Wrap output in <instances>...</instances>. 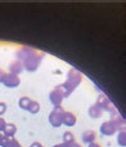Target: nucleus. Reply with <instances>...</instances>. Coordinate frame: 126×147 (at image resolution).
Segmentation results:
<instances>
[{
  "label": "nucleus",
  "instance_id": "nucleus-2",
  "mask_svg": "<svg viewBox=\"0 0 126 147\" xmlns=\"http://www.w3.org/2000/svg\"><path fill=\"white\" fill-rule=\"evenodd\" d=\"M40 61H41V56L36 54L35 52L30 49V52L23 59V66H25V69L27 71H35L39 67V65H40Z\"/></svg>",
  "mask_w": 126,
  "mask_h": 147
},
{
  "label": "nucleus",
  "instance_id": "nucleus-21",
  "mask_svg": "<svg viewBox=\"0 0 126 147\" xmlns=\"http://www.w3.org/2000/svg\"><path fill=\"white\" fill-rule=\"evenodd\" d=\"M30 147H43V145H41V143H39V142H34Z\"/></svg>",
  "mask_w": 126,
  "mask_h": 147
},
{
  "label": "nucleus",
  "instance_id": "nucleus-23",
  "mask_svg": "<svg viewBox=\"0 0 126 147\" xmlns=\"http://www.w3.org/2000/svg\"><path fill=\"white\" fill-rule=\"evenodd\" d=\"M54 147H66V143H59V145H56Z\"/></svg>",
  "mask_w": 126,
  "mask_h": 147
},
{
  "label": "nucleus",
  "instance_id": "nucleus-5",
  "mask_svg": "<svg viewBox=\"0 0 126 147\" xmlns=\"http://www.w3.org/2000/svg\"><path fill=\"white\" fill-rule=\"evenodd\" d=\"M63 98H64V96H63V92L62 89L59 88V86H57L54 90L50 92V94H49V99H50V102L54 105V106H61Z\"/></svg>",
  "mask_w": 126,
  "mask_h": 147
},
{
  "label": "nucleus",
  "instance_id": "nucleus-4",
  "mask_svg": "<svg viewBox=\"0 0 126 147\" xmlns=\"http://www.w3.org/2000/svg\"><path fill=\"white\" fill-rule=\"evenodd\" d=\"M117 129H120V120L119 119L103 123L101 127V133L103 136H112Z\"/></svg>",
  "mask_w": 126,
  "mask_h": 147
},
{
  "label": "nucleus",
  "instance_id": "nucleus-3",
  "mask_svg": "<svg viewBox=\"0 0 126 147\" xmlns=\"http://www.w3.org/2000/svg\"><path fill=\"white\" fill-rule=\"evenodd\" d=\"M63 114H64V111H63V109L61 106L54 107V110L49 115V123L56 128L61 127L63 124Z\"/></svg>",
  "mask_w": 126,
  "mask_h": 147
},
{
  "label": "nucleus",
  "instance_id": "nucleus-10",
  "mask_svg": "<svg viewBox=\"0 0 126 147\" xmlns=\"http://www.w3.org/2000/svg\"><path fill=\"white\" fill-rule=\"evenodd\" d=\"M22 70H23V67H22L21 61L13 62V63L9 66V71H10V74H13V75H18V74L22 71Z\"/></svg>",
  "mask_w": 126,
  "mask_h": 147
},
{
  "label": "nucleus",
  "instance_id": "nucleus-1",
  "mask_svg": "<svg viewBox=\"0 0 126 147\" xmlns=\"http://www.w3.org/2000/svg\"><path fill=\"white\" fill-rule=\"evenodd\" d=\"M81 79H82V75H81L80 72L76 71V70H71V71L68 72L67 81H66L64 84H62V85H59V88H61L62 92H63V96L64 97L68 96V94L80 84Z\"/></svg>",
  "mask_w": 126,
  "mask_h": 147
},
{
  "label": "nucleus",
  "instance_id": "nucleus-12",
  "mask_svg": "<svg viewBox=\"0 0 126 147\" xmlns=\"http://www.w3.org/2000/svg\"><path fill=\"white\" fill-rule=\"evenodd\" d=\"M27 110L31 112V114H38V112L40 111V105H39V102H36V101H31V103L28 105Z\"/></svg>",
  "mask_w": 126,
  "mask_h": 147
},
{
  "label": "nucleus",
  "instance_id": "nucleus-20",
  "mask_svg": "<svg viewBox=\"0 0 126 147\" xmlns=\"http://www.w3.org/2000/svg\"><path fill=\"white\" fill-rule=\"evenodd\" d=\"M66 147H81L78 143H76V142H72V143H68V145H66Z\"/></svg>",
  "mask_w": 126,
  "mask_h": 147
},
{
  "label": "nucleus",
  "instance_id": "nucleus-16",
  "mask_svg": "<svg viewBox=\"0 0 126 147\" xmlns=\"http://www.w3.org/2000/svg\"><path fill=\"white\" fill-rule=\"evenodd\" d=\"M9 142H10V138L7 137V136H4L3 133H0V146L7 147L8 145H9Z\"/></svg>",
  "mask_w": 126,
  "mask_h": 147
},
{
  "label": "nucleus",
  "instance_id": "nucleus-17",
  "mask_svg": "<svg viewBox=\"0 0 126 147\" xmlns=\"http://www.w3.org/2000/svg\"><path fill=\"white\" fill-rule=\"evenodd\" d=\"M7 147H21V145H19V142H17V141L14 140V138H10V142Z\"/></svg>",
  "mask_w": 126,
  "mask_h": 147
},
{
  "label": "nucleus",
  "instance_id": "nucleus-22",
  "mask_svg": "<svg viewBox=\"0 0 126 147\" xmlns=\"http://www.w3.org/2000/svg\"><path fill=\"white\" fill-rule=\"evenodd\" d=\"M89 147H101V145H99V143L93 142V143H90V145H89Z\"/></svg>",
  "mask_w": 126,
  "mask_h": 147
},
{
  "label": "nucleus",
  "instance_id": "nucleus-11",
  "mask_svg": "<svg viewBox=\"0 0 126 147\" xmlns=\"http://www.w3.org/2000/svg\"><path fill=\"white\" fill-rule=\"evenodd\" d=\"M89 115H90L93 119L99 117L102 115V107L99 106V105H94V106H91L90 109H89Z\"/></svg>",
  "mask_w": 126,
  "mask_h": 147
},
{
  "label": "nucleus",
  "instance_id": "nucleus-8",
  "mask_svg": "<svg viewBox=\"0 0 126 147\" xmlns=\"http://www.w3.org/2000/svg\"><path fill=\"white\" fill-rule=\"evenodd\" d=\"M95 138H97V134L94 130H85V132L82 133V141L85 143H88V145L93 143L94 141H95Z\"/></svg>",
  "mask_w": 126,
  "mask_h": 147
},
{
  "label": "nucleus",
  "instance_id": "nucleus-6",
  "mask_svg": "<svg viewBox=\"0 0 126 147\" xmlns=\"http://www.w3.org/2000/svg\"><path fill=\"white\" fill-rule=\"evenodd\" d=\"M1 83L4 85H7L8 88H14V86L19 85V78H18V75H13V74H8V75L4 74Z\"/></svg>",
  "mask_w": 126,
  "mask_h": 147
},
{
  "label": "nucleus",
  "instance_id": "nucleus-18",
  "mask_svg": "<svg viewBox=\"0 0 126 147\" xmlns=\"http://www.w3.org/2000/svg\"><path fill=\"white\" fill-rule=\"evenodd\" d=\"M5 111H7V105L4 102H0V115H3Z\"/></svg>",
  "mask_w": 126,
  "mask_h": 147
},
{
  "label": "nucleus",
  "instance_id": "nucleus-19",
  "mask_svg": "<svg viewBox=\"0 0 126 147\" xmlns=\"http://www.w3.org/2000/svg\"><path fill=\"white\" fill-rule=\"evenodd\" d=\"M5 125H7V123H5V120L3 119V117H0V130H4V128H5Z\"/></svg>",
  "mask_w": 126,
  "mask_h": 147
},
{
  "label": "nucleus",
  "instance_id": "nucleus-9",
  "mask_svg": "<svg viewBox=\"0 0 126 147\" xmlns=\"http://www.w3.org/2000/svg\"><path fill=\"white\" fill-rule=\"evenodd\" d=\"M3 132H4V133H3L4 136L12 138L13 136L15 134V132H17V127H15L14 124H12V123H9V124L5 125V128H4V130H3Z\"/></svg>",
  "mask_w": 126,
  "mask_h": 147
},
{
  "label": "nucleus",
  "instance_id": "nucleus-15",
  "mask_svg": "<svg viewBox=\"0 0 126 147\" xmlns=\"http://www.w3.org/2000/svg\"><path fill=\"white\" fill-rule=\"evenodd\" d=\"M117 142H119L120 146H125L126 145V134H125V130H121L119 133V137H117Z\"/></svg>",
  "mask_w": 126,
  "mask_h": 147
},
{
  "label": "nucleus",
  "instance_id": "nucleus-14",
  "mask_svg": "<svg viewBox=\"0 0 126 147\" xmlns=\"http://www.w3.org/2000/svg\"><path fill=\"white\" fill-rule=\"evenodd\" d=\"M31 101H32V99H30L28 97H22V98L19 99V107L23 110H27V107H28V105L31 103Z\"/></svg>",
  "mask_w": 126,
  "mask_h": 147
},
{
  "label": "nucleus",
  "instance_id": "nucleus-24",
  "mask_svg": "<svg viewBox=\"0 0 126 147\" xmlns=\"http://www.w3.org/2000/svg\"><path fill=\"white\" fill-rule=\"evenodd\" d=\"M3 76H4V72L0 70V81H1V79H3Z\"/></svg>",
  "mask_w": 126,
  "mask_h": 147
},
{
  "label": "nucleus",
  "instance_id": "nucleus-7",
  "mask_svg": "<svg viewBox=\"0 0 126 147\" xmlns=\"http://www.w3.org/2000/svg\"><path fill=\"white\" fill-rule=\"evenodd\" d=\"M76 115L73 112H70V111H64L63 114V124L67 125V127H72V125L76 124Z\"/></svg>",
  "mask_w": 126,
  "mask_h": 147
},
{
  "label": "nucleus",
  "instance_id": "nucleus-13",
  "mask_svg": "<svg viewBox=\"0 0 126 147\" xmlns=\"http://www.w3.org/2000/svg\"><path fill=\"white\" fill-rule=\"evenodd\" d=\"M72 142H75V136H73V133L64 132V134H63V143L68 145V143H72Z\"/></svg>",
  "mask_w": 126,
  "mask_h": 147
}]
</instances>
